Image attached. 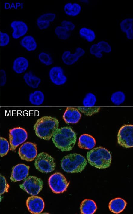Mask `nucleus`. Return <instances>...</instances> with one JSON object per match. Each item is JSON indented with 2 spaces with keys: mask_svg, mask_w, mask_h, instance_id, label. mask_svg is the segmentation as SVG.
Listing matches in <instances>:
<instances>
[{
  "mask_svg": "<svg viewBox=\"0 0 133 214\" xmlns=\"http://www.w3.org/2000/svg\"><path fill=\"white\" fill-rule=\"evenodd\" d=\"M76 139V133L70 127L58 128L52 137L55 145L62 151L71 150Z\"/></svg>",
  "mask_w": 133,
  "mask_h": 214,
  "instance_id": "obj_1",
  "label": "nucleus"
},
{
  "mask_svg": "<svg viewBox=\"0 0 133 214\" xmlns=\"http://www.w3.org/2000/svg\"><path fill=\"white\" fill-rule=\"evenodd\" d=\"M59 121L56 118L44 116L39 119L34 126L35 133L41 139L49 140L58 129Z\"/></svg>",
  "mask_w": 133,
  "mask_h": 214,
  "instance_id": "obj_2",
  "label": "nucleus"
},
{
  "mask_svg": "<svg viewBox=\"0 0 133 214\" xmlns=\"http://www.w3.org/2000/svg\"><path fill=\"white\" fill-rule=\"evenodd\" d=\"M88 162L91 166L99 169L109 167L111 160L110 152L104 148L99 147L93 148L87 154Z\"/></svg>",
  "mask_w": 133,
  "mask_h": 214,
  "instance_id": "obj_3",
  "label": "nucleus"
},
{
  "mask_svg": "<svg viewBox=\"0 0 133 214\" xmlns=\"http://www.w3.org/2000/svg\"><path fill=\"white\" fill-rule=\"evenodd\" d=\"M87 162L81 155L71 154L64 157L61 161L62 168L66 172H81L85 169Z\"/></svg>",
  "mask_w": 133,
  "mask_h": 214,
  "instance_id": "obj_4",
  "label": "nucleus"
},
{
  "mask_svg": "<svg viewBox=\"0 0 133 214\" xmlns=\"http://www.w3.org/2000/svg\"><path fill=\"white\" fill-rule=\"evenodd\" d=\"M36 168L41 172L48 173L53 171L55 167L54 159L46 153L42 152L36 157L34 163Z\"/></svg>",
  "mask_w": 133,
  "mask_h": 214,
  "instance_id": "obj_5",
  "label": "nucleus"
},
{
  "mask_svg": "<svg viewBox=\"0 0 133 214\" xmlns=\"http://www.w3.org/2000/svg\"><path fill=\"white\" fill-rule=\"evenodd\" d=\"M9 132L10 150L14 151L18 146L26 141L28 133L24 128L20 127L10 129Z\"/></svg>",
  "mask_w": 133,
  "mask_h": 214,
  "instance_id": "obj_6",
  "label": "nucleus"
},
{
  "mask_svg": "<svg viewBox=\"0 0 133 214\" xmlns=\"http://www.w3.org/2000/svg\"><path fill=\"white\" fill-rule=\"evenodd\" d=\"M69 183L64 175L59 172L53 174L48 180L50 188L52 191L56 194L62 193L66 191Z\"/></svg>",
  "mask_w": 133,
  "mask_h": 214,
  "instance_id": "obj_7",
  "label": "nucleus"
},
{
  "mask_svg": "<svg viewBox=\"0 0 133 214\" xmlns=\"http://www.w3.org/2000/svg\"><path fill=\"white\" fill-rule=\"evenodd\" d=\"M43 182L42 179L37 177L29 176L23 183L20 185V188L32 195L38 194L43 188Z\"/></svg>",
  "mask_w": 133,
  "mask_h": 214,
  "instance_id": "obj_8",
  "label": "nucleus"
},
{
  "mask_svg": "<svg viewBox=\"0 0 133 214\" xmlns=\"http://www.w3.org/2000/svg\"><path fill=\"white\" fill-rule=\"evenodd\" d=\"M117 142L121 146L126 148L133 147V125L126 124L119 129L117 135Z\"/></svg>",
  "mask_w": 133,
  "mask_h": 214,
  "instance_id": "obj_9",
  "label": "nucleus"
},
{
  "mask_svg": "<svg viewBox=\"0 0 133 214\" xmlns=\"http://www.w3.org/2000/svg\"><path fill=\"white\" fill-rule=\"evenodd\" d=\"M18 153L22 160L27 161H33L37 155V145L31 142H25L20 147Z\"/></svg>",
  "mask_w": 133,
  "mask_h": 214,
  "instance_id": "obj_10",
  "label": "nucleus"
},
{
  "mask_svg": "<svg viewBox=\"0 0 133 214\" xmlns=\"http://www.w3.org/2000/svg\"><path fill=\"white\" fill-rule=\"evenodd\" d=\"M26 204L28 211L31 213L34 214L41 213L45 206L42 198L35 195L29 197L26 200Z\"/></svg>",
  "mask_w": 133,
  "mask_h": 214,
  "instance_id": "obj_11",
  "label": "nucleus"
},
{
  "mask_svg": "<svg viewBox=\"0 0 133 214\" xmlns=\"http://www.w3.org/2000/svg\"><path fill=\"white\" fill-rule=\"evenodd\" d=\"M30 167L23 164H18L13 167L10 177L13 182L19 181L28 176Z\"/></svg>",
  "mask_w": 133,
  "mask_h": 214,
  "instance_id": "obj_12",
  "label": "nucleus"
},
{
  "mask_svg": "<svg viewBox=\"0 0 133 214\" xmlns=\"http://www.w3.org/2000/svg\"><path fill=\"white\" fill-rule=\"evenodd\" d=\"M49 75L51 81L57 85H63L67 81V77L64 74L63 69L60 67L52 68L49 70Z\"/></svg>",
  "mask_w": 133,
  "mask_h": 214,
  "instance_id": "obj_13",
  "label": "nucleus"
},
{
  "mask_svg": "<svg viewBox=\"0 0 133 214\" xmlns=\"http://www.w3.org/2000/svg\"><path fill=\"white\" fill-rule=\"evenodd\" d=\"M85 53L84 50L79 47L76 48L75 52L73 54H72L69 51H64L62 54L61 59L65 64L71 65L77 62Z\"/></svg>",
  "mask_w": 133,
  "mask_h": 214,
  "instance_id": "obj_14",
  "label": "nucleus"
},
{
  "mask_svg": "<svg viewBox=\"0 0 133 214\" xmlns=\"http://www.w3.org/2000/svg\"><path fill=\"white\" fill-rule=\"evenodd\" d=\"M111 51V46L107 42L104 41H100L96 44H93L90 49V54L99 58L102 57V52L109 53Z\"/></svg>",
  "mask_w": 133,
  "mask_h": 214,
  "instance_id": "obj_15",
  "label": "nucleus"
},
{
  "mask_svg": "<svg viewBox=\"0 0 133 214\" xmlns=\"http://www.w3.org/2000/svg\"><path fill=\"white\" fill-rule=\"evenodd\" d=\"M10 27L13 29L12 37L15 39H17L24 36L28 30L27 24L21 20L13 21L11 23Z\"/></svg>",
  "mask_w": 133,
  "mask_h": 214,
  "instance_id": "obj_16",
  "label": "nucleus"
},
{
  "mask_svg": "<svg viewBox=\"0 0 133 214\" xmlns=\"http://www.w3.org/2000/svg\"><path fill=\"white\" fill-rule=\"evenodd\" d=\"M80 111L77 108L67 107L63 116V119L66 123L75 124L78 123L81 117Z\"/></svg>",
  "mask_w": 133,
  "mask_h": 214,
  "instance_id": "obj_17",
  "label": "nucleus"
},
{
  "mask_svg": "<svg viewBox=\"0 0 133 214\" xmlns=\"http://www.w3.org/2000/svg\"><path fill=\"white\" fill-rule=\"evenodd\" d=\"M56 17L53 13H48L40 16L37 20V25L39 29L43 30L47 29L50 26V22L54 21Z\"/></svg>",
  "mask_w": 133,
  "mask_h": 214,
  "instance_id": "obj_18",
  "label": "nucleus"
},
{
  "mask_svg": "<svg viewBox=\"0 0 133 214\" xmlns=\"http://www.w3.org/2000/svg\"><path fill=\"white\" fill-rule=\"evenodd\" d=\"M96 144L95 139L90 135L83 134L79 138L78 146L81 149H91L95 146Z\"/></svg>",
  "mask_w": 133,
  "mask_h": 214,
  "instance_id": "obj_19",
  "label": "nucleus"
},
{
  "mask_svg": "<svg viewBox=\"0 0 133 214\" xmlns=\"http://www.w3.org/2000/svg\"><path fill=\"white\" fill-rule=\"evenodd\" d=\"M127 204V202L120 198H117L111 200L108 205L110 211L112 212L118 214L122 212Z\"/></svg>",
  "mask_w": 133,
  "mask_h": 214,
  "instance_id": "obj_20",
  "label": "nucleus"
},
{
  "mask_svg": "<svg viewBox=\"0 0 133 214\" xmlns=\"http://www.w3.org/2000/svg\"><path fill=\"white\" fill-rule=\"evenodd\" d=\"M29 66L28 60L23 57H18L14 60L13 65V71L17 74L25 72Z\"/></svg>",
  "mask_w": 133,
  "mask_h": 214,
  "instance_id": "obj_21",
  "label": "nucleus"
},
{
  "mask_svg": "<svg viewBox=\"0 0 133 214\" xmlns=\"http://www.w3.org/2000/svg\"><path fill=\"white\" fill-rule=\"evenodd\" d=\"M80 209L81 214H93L96 210L97 206L93 200L85 199L81 203Z\"/></svg>",
  "mask_w": 133,
  "mask_h": 214,
  "instance_id": "obj_22",
  "label": "nucleus"
},
{
  "mask_svg": "<svg viewBox=\"0 0 133 214\" xmlns=\"http://www.w3.org/2000/svg\"><path fill=\"white\" fill-rule=\"evenodd\" d=\"M133 19L128 18L123 20L120 23L121 31L125 33L127 38L129 39L133 38Z\"/></svg>",
  "mask_w": 133,
  "mask_h": 214,
  "instance_id": "obj_23",
  "label": "nucleus"
},
{
  "mask_svg": "<svg viewBox=\"0 0 133 214\" xmlns=\"http://www.w3.org/2000/svg\"><path fill=\"white\" fill-rule=\"evenodd\" d=\"M23 78L26 84L33 88H38L41 82V79L31 71L25 73Z\"/></svg>",
  "mask_w": 133,
  "mask_h": 214,
  "instance_id": "obj_24",
  "label": "nucleus"
},
{
  "mask_svg": "<svg viewBox=\"0 0 133 214\" xmlns=\"http://www.w3.org/2000/svg\"><path fill=\"white\" fill-rule=\"evenodd\" d=\"M21 45L28 51H34L37 47L36 42L34 38L31 35L24 36L21 40Z\"/></svg>",
  "mask_w": 133,
  "mask_h": 214,
  "instance_id": "obj_25",
  "label": "nucleus"
},
{
  "mask_svg": "<svg viewBox=\"0 0 133 214\" xmlns=\"http://www.w3.org/2000/svg\"><path fill=\"white\" fill-rule=\"evenodd\" d=\"M64 10L67 15L75 16L78 15L81 12V7L79 4L77 3H68L64 5Z\"/></svg>",
  "mask_w": 133,
  "mask_h": 214,
  "instance_id": "obj_26",
  "label": "nucleus"
},
{
  "mask_svg": "<svg viewBox=\"0 0 133 214\" xmlns=\"http://www.w3.org/2000/svg\"><path fill=\"white\" fill-rule=\"evenodd\" d=\"M29 100L32 104L36 106H39L42 104L44 101V94L41 91H35L29 94Z\"/></svg>",
  "mask_w": 133,
  "mask_h": 214,
  "instance_id": "obj_27",
  "label": "nucleus"
},
{
  "mask_svg": "<svg viewBox=\"0 0 133 214\" xmlns=\"http://www.w3.org/2000/svg\"><path fill=\"white\" fill-rule=\"evenodd\" d=\"M126 98V95L124 92L121 91H117L112 94L110 100L114 104L118 106L124 102Z\"/></svg>",
  "mask_w": 133,
  "mask_h": 214,
  "instance_id": "obj_28",
  "label": "nucleus"
},
{
  "mask_svg": "<svg viewBox=\"0 0 133 214\" xmlns=\"http://www.w3.org/2000/svg\"><path fill=\"white\" fill-rule=\"evenodd\" d=\"M79 33L81 37L89 42L93 41L96 38V35L94 31L86 27L81 28L79 30Z\"/></svg>",
  "mask_w": 133,
  "mask_h": 214,
  "instance_id": "obj_29",
  "label": "nucleus"
},
{
  "mask_svg": "<svg viewBox=\"0 0 133 214\" xmlns=\"http://www.w3.org/2000/svg\"><path fill=\"white\" fill-rule=\"evenodd\" d=\"M55 32L58 38L63 40L68 39L71 35L70 31L61 26L56 27L55 29Z\"/></svg>",
  "mask_w": 133,
  "mask_h": 214,
  "instance_id": "obj_30",
  "label": "nucleus"
},
{
  "mask_svg": "<svg viewBox=\"0 0 133 214\" xmlns=\"http://www.w3.org/2000/svg\"><path fill=\"white\" fill-rule=\"evenodd\" d=\"M97 101L96 96L92 92L87 93L84 98L82 104L85 107H93L94 106Z\"/></svg>",
  "mask_w": 133,
  "mask_h": 214,
  "instance_id": "obj_31",
  "label": "nucleus"
},
{
  "mask_svg": "<svg viewBox=\"0 0 133 214\" xmlns=\"http://www.w3.org/2000/svg\"><path fill=\"white\" fill-rule=\"evenodd\" d=\"M10 145L8 141L5 138L0 137V156L3 157L7 154L9 151Z\"/></svg>",
  "mask_w": 133,
  "mask_h": 214,
  "instance_id": "obj_32",
  "label": "nucleus"
},
{
  "mask_svg": "<svg viewBox=\"0 0 133 214\" xmlns=\"http://www.w3.org/2000/svg\"><path fill=\"white\" fill-rule=\"evenodd\" d=\"M38 59L41 63L47 66L50 65L53 63L52 58L48 54L45 52L40 53L38 55Z\"/></svg>",
  "mask_w": 133,
  "mask_h": 214,
  "instance_id": "obj_33",
  "label": "nucleus"
},
{
  "mask_svg": "<svg viewBox=\"0 0 133 214\" xmlns=\"http://www.w3.org/2000/svg\"><path fill=\"white\" fill-rule=\"evenodd\" d=\"M78 110L84 115L91 116L99 112L100 108L99 107H78Z\"/></svg>",
  "mask_w": 133,
  "mask_h": 214,
  "instance_id": "obj_34",
  "label": "nucleus"
},
{
  "mask_svg": "<svg viewBox=\"0 0 133 214\" xmlns=\"http://www.w3.org/2000/svg\"><path fill=\"white\" fill-rule=\"evenodd\" d=\"M9 185L7 182L5 178L3 176L0 177V194H3L8 191Z\"/></svg>",
  "mask_w": 133,
  "mask_h": 214,
  "instance_id": "obj_35",
  "label": "nucleus"
},
{
  "mask_svg": "<svg viewBox=\"0 0 133 214\" xmlns=\"http://www.w3.org/2000/svg\"><path fill=\"white\" fill-rule=\"evenodd\" d=\"M0 35L1 46L4 47L8 45L10 40L8 34L6 33L1 31Z\"/></svg>",
  "mask_w": 133,
  "mask_h": 214,
  "instance_id": "obj_36",
  "label": "nucleus"
},
{
  "mask_svg": "<svg viewBox=\"0 0 133 214\" xmlns=\"http://www.w3.org/2000/svg\"><path fill=\"white\" fill-rule=\"evenodd\" d=\"M61 25L70 32L73 30L75 28V25L72 22L66 20L62 21Z\"/></svg>",
  "mask_w": 133,
  "mask_h": 214,
  "instance_id": "obj_37",
  "label": "nucleus"
},
{
  "mask_svg": "<svg viewBox=\"0 0 133 214\" xmlns=\"http://www.w3.org/2000/svg\"><path fill=\"white\" fill-rule=\"evenodd\" d=\"M6 76L5 71L1 70L0 73V84L1 86H4L6 84Z\"/></svg>",
  "mask_w": 133,
  "mask_h": 214,
  "instance_id": "obj_38",
  "label": "nucleus"
}]
</instances>
